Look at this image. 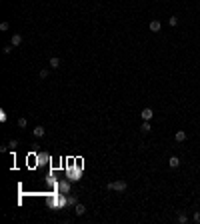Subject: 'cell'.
Listing matches in <instances>:
<instances>
[{
    "label": "cell",
    "mask_w": 200,
    "mask_h": 224,
    "mask_svg": "<svg viewBox=\"0 0 200 224\" xmlns=\"http://www.w3.org/2000/svg\"><path fill=\"white\" fill-rule=\"evenodd\" d=\"M126 186H128V184H126L124 180H116V182H108L106 188H108V190H116V192H124Z\"/></svg>",
    "instance_id": "cell-1"
},
{
    "label": "cell",
    "mask_w": 200,
    "mask_h": 224,
    "mask_svg": "<svg viewBox=\"0 0 200 224\" xmlns=\"http://www.w3.org/2000/svg\"><path fill=\"white\" fill-rule=\"evenodd\" d=\"M58 190H60L62 194H68V190H70V182H66V180L58 182Z\"/></svg>",
    "instance_id": "cell-2"
},
{
    "label": "cell",
    "mask_w": 200,
    "mask_h": 224,
    "mask_svg": "<svg viewBox=\"0 0 200 224\" xmlns=\"http://www.w3.org/2000/svg\"><path fill=\"white\" fill-rule=\"evenodd\" d=\"M140 116H142L144 120H150V118L154 116V110H152V108H144V110L140 112Z\"/></svg>",
    "instance_id": "cell-3"
},
{
    "label": "cell",
    "mask_w": 200,
    "mask_h": 224,
    "mask_svg": "<svg viewBox=\"0 0 200 224\" xmlns=\"http://www.w3.org/2000/svg\"><path fill=\"white\" fill-rule=\"evenodd\" d=\"M74 212H76V216H82V214H86V206H84V204H80V202H76V206H74Z\"/></svg>",
    "instance_id": "cell-4"
},
{
    "label": "cell",
    "mask_w": 200,
    "mask_h": 224,
    "mask_svg": "<svg viewBox=\"0 0 200 224\" xmlns=\"http://www.w3.org/2000/svg\"><path fill=\"white\" fill-rule=\"evenodd\" d=\"M168 164H170V168H178V166H180V158H178V156H172V158L168 160Z\"/></svg>",
    "instance_id": "cell-5"
},
{
    "label": "cell",
    "mask_w": 200,
    "mask_h": 224,
    "mask_svg": "<svg viewBox=\"0 0 200 224\" xmlns=\"http://www.w3.org/2000/svg\"><path fill=\"white\" fill-rule=\"evenodd\" d=\"M32 132H34V136H36V138H42V136L46 134V130H44V126H36V128H34Z\"/></svg>",
    "instance_id": "cell-6"
},
{
    "label": "cell",
    "mask_w": 200,
    "mask_h": 224,
    "mask_svg": "<svg viewBox=\"0 0 200 224\" xmlns=\"http://www.w3.org/2000/svg\"><path fill=\"white\" fill-rule=\"evenodd\" d=\"M10 44H12V46H20V44H22V36H20V34H14V36H12V40H10Z\"/></svg>",
    "instance_id": "cell-7"
},
{
    "label": "cell",
    "mask_w": 200,
    "mask_h": 224,
    "mask_svg": "<svg viewBox=\"0 0 200 224\" xmlns=\"http://www.w3.org/2000/svg\"><path fill=\"white\" fill-rule=\"evenodd\" d=\"M160 28H162V24H160L158 20H152V22H150V30H152V32H160Z\"/></svg>",
    "instance_id": "cell-8"
},
{
    "label": "cell",
    "mask_w": 200,
    "mask_h": 224,
    "mask_svg": "<svg viewBox=\"0 0 200 224\" xmlns=\"http://www.w3.org/2000/svg\"><path fill=\"white\" fill-rule=\"evenodd\" d=\"M174 138H176V142H184V140H186V132H184V130H178V132L174 134Z\"/></svg>",
    "instance_id": "cell-9"
},
{
    "label": "cell",
    "mask_w": 200,
    "mask_h": 224,
    "mask_svg": "<svg viewBox=\"0 0 200 224\" xmlns=\"http://www.w3.org/2000/svg\"><path fill=\"white\" fill-rule=\"evenodd\" d=\"M50 66H52V68H58V66H60V58H58V56H52V58H50Z\"/></svg>",
    "instance_id": "cell-10"
},
{
    "label": "cell",
    "mask_w": 200,
    "mask_h": 224,
    "mask_svg": "<svg viewBox=\"0 0 200 224\" xmlns=\"http://www.w3.org/2000/svg\"><path fill=\"white\" fill-rule=\"evenodd\" d=\"M140 130H142V132H150V130H152L150 122H148V120H144V122H142V126H140Z\"/></svg>",
    "instance_id": "cell-11"
},
{
    "label": "cell",
    "mask_w": 200,
    "mask_h": 224,
    "mask_svg": "<svg viewBox=\"0 0 200 224\" xmlns=\"http://www.w3.org/2000/svg\"><path fill=\"white\" fill-rule=\"evenodd\" d=\"M76 202H78V198H74V196H66V204H68V206H76Z\"/></svg>",
    "instance_id": "cell-12"
},
{
    "label": "cell",
    "mask_w": 200,
    "mask_h": 224,
    "mask_svg": "<svg viewBox=\"0 0 200 224\" xmlns=\"http://www.w3.org/2000/svg\"><path fill=\"white\" fill-rule=\"evenodd\" d=\"M178 222H180V224L188 222V216H186V214H184V212H180V214H178Z\"/></svg>",
    "instance_id": "cell-13"
},
{
    "label": "cell",
    "mask_w": 200,
    "mask_h": 224,
    "mask_svg": "<svg viewBox=\"0 0 200 224\" xmlns=\"http://www.w3.org/2000/svg\"><path fill=\"white\" fill-rule=\"evenodd\" d=\"M168 24H170V26H176V24H178V18H176V16H170V18H168Z\"/></svg>",
    "instance_id": "cell-14"
},
{
    "label": "cell",
    "mask_w": 200,
    "mask_h": 224,
    "mask_svg": "<svg viewBox=\"0 0 200 224\" xmlns=\"http://www.w3.org/2000/svg\"><path fill=\"white\" fill-rule=\"evenodd\" d=\"M18 126H20V128H26V126H28V120H26V118H20V120H18Z\"/></svg>",
    "instance_id": "cell-15"
},
{
    "label": "cell",
    "mask_w": 200,
    "mask_h": 224,
    "mask_svg": "<svg viewBox=\"0 0 200 224\" xmlns=\"http://www.w3.org/2000/svg\"><path fill=\"white\" fill-rule=\"evenodd\" d=\"M48 74H50V72H48L46 68H42V70H40V78H48Z\"/></svg>",
    "instance_id": "cell-16"
},
{
    "label": "cell",
    "mask_w": 200,
    "mask_h": 224,
    "mask_svg": "<svg viewBox=\"0 0 200 224\" xmlns=\"http://www.w3.org/2000/svg\"><path fill=\"white\" fill-rule=\"evenodd\" d=\"M8 28H10V24H8V22H2V24H0V30H2V32H4V30H8Z\"/></svg>",
    "instance_id": "cell-17"
},
{
    "label": "cell",
    "mask_w": 200,
    "mask_h": 224,
    "mask_svg": "<svg viewBox=\"0 0 200 224\" xmlns=\"http://www.w3.org/2000/svg\"><path fill=\"white\" fill-rule=\"evenodd\" d=\"M10 50H12V44H8V46H4V54H10Z\"/></svg>",
    "instance_id": "cell-18"
},
{
    "label": "cell",
    "mask_w": 200,
    "mask_h": 224,
    "mask_svg": "<svg viewBox=\"0 0 200 224\" xmlns=\"http://www.w3.org/2000/svg\"><path fill=\"white\" fill-rule=\"evenodd\" d=\"M194 222L200 224V212H196V214H194Z\"/></svg>",
    "instance_id": "cell-19"
}]
</instances>
